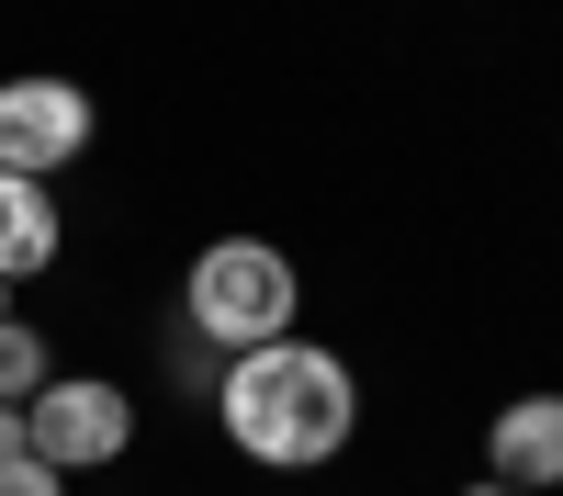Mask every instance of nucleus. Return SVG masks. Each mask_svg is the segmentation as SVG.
I'll return each mask as SVG.
<instances>
[{"mask_svg": "<svg viewBox=\"0 0 563 496\" xmlns=\"http://www.w3.org/2000/svg\"><path fill=\"white\" fill-rule=\"evenodd\" d=\"M214 429L238 440L249 463H271V474H316V463H339V451H350L361 384H350L339 350L271 339V350H238V361L214 373Z\"/></svg>", "mask_w": 563, "mask_h": 496, "instance_id": "obj_1", "label": "nucleus"}, {"mask_svg": "<svg viewBox=\"0 0 563 496\" xmlns=\"http://www.w3.org/2000/svg\"><path fill=\"white\" fill-rule=\"evenodd\" d=\"M180 316H192V339L203 350H271V339H294V316H305V283H294V260H282L271 238H214L192 260V283H180Z\"/></svg>", "mask_w": 563, "mask_h": 496, "instance_id": "obj_2", "label": "nucleus"}, {"mask_svg": "<svg viewBox=\"0 0 563 496\" xmlns=\"http://www.w3.org/2000/svg\"><path fill=\"white\" fill-rule=\"evenodd\" d=\"M23 451L57 474H90V463H124L135 451V395L102 384V373H45L23 395Z\"/></svg>", "mask_w": 563, "mask_h": 496, "instance_id": "obj_3", "label": "nucleus"}, {"mask_svg": "<svg viewBox=\"0 0 563 496\" xmlns=\"http://www.w3.org/2000/svg\"><path fill=\"white\" fill-rule=\"evenodd\" d=\"M79 147H90V90H79V79H57V68L0 79V169H12V180L68 169Z\"/></svg>", "mask_w": 563, "mask_h": 496, "instance_id": "obj_4", "label": "nucleus"}, {"mask_svg": "<svg viewBox=\"0 0 563 496\" xmlns=\"http://www.w3.org/2000/svg\"><path fill=\"white\" fill-rule=\"evenodd\" d=\"M485 474L519 485V496L563 485V395H507V406H496V429H485Z\"/></svg>", "mask_w": 563, "mask_h": 496, "instance_id": "obj_5", "label": "nucleus"}, {"mask_svg": "<svg viewBox=\"0 0 563 496\" xmlns=\"http://www.w3.org/2000/svg\"><path fill=\"white\" fill-rule=\"evenodd\" d=\"M68 260V214L45 203V180H12L0 169V283H34V271Z\"/></svg>", "mask_w": 563, "mask_h": 496, "instance_id": "obj_6", "label": "nucleus"}, {"mask_svg": "<svg viewBox=\"0 0 563 496\" xmlns=\"http://www.w3.org/2000/svg\"><path fill=\"white\" fill-rule=\"evenodd\" d=\"M45 373H57V361H45V339L23 328V316H0V406H23Z\"/></svg>", "mask_w": 563, "mask_h": 496, "instance_id": "obj_7", "label": "nucleus"}, {"mask_svg": "<svg viewBox=\"0 0 563 496\" xmlns=\"http://www.w3.org/2000/svg\"><path fill=\"white\" fill-rule=\"evenodd\" d=\"M0 496H68V474H57V463H34V451H23V463L0 474Z\"/></svg>", "mask_w": 563, "mask_h": 496, "instance_id": "obj_8", "label": "nucleus"}, {"mask_svg": "<svg viewBox=\"0 0 563 496\" xmlns=\"http://www.w3.org/2000/svg\"><path fill=\"white\" fill-rule=\"evenodd\" d=\"M23 463V406H0V474Z\"/></svg>", "mask_w": 563, "mask_h": 496, "instance_id": "obj_9", "label": "nucleus"}, {"mask_svg": "<svg viewBox=\"0 0 563 496\" xmlns=\"http://www.w3.org/2000/svg\"><path fill=\"white\" fill-rule=\"evenodd\" d=\"M462 496H519V485H496V474H485V485H462Z\"/></svg>", "mask_w": 563, "mask_h": 496, "instance_id": "obj_10", "label": "nucleus"}, {"mask_svg": "<svg viewBox=\"0 0 563 496\" xmlns=\"http://www.w3.org/2000/svg\"><path fill=\"white\" fill-rule=\"evenodd\" d=\"M0 316H12V283H0Z\"/></svg>", "mask_w": 563, "mask_h": 496, "instance_id": "obj_11", "label": "nucleus"}]
</instances>
